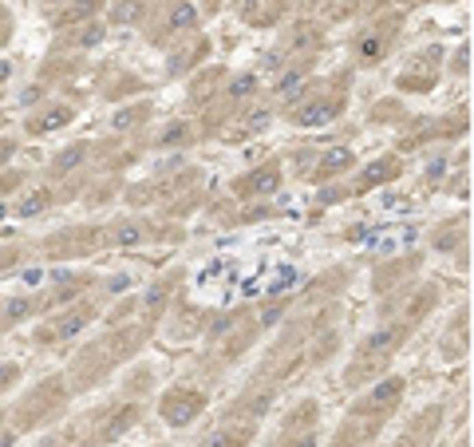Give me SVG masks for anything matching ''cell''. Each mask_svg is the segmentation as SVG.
Instances as JSON below:
<instances>
[{
  "label": "cell",
  "instance_id": "obj_18",
  "mask_svg": "<svg viewBox=\"0 0 474 447\" xmlns=\"http://www.w3.org/2000/svg\"><path fill=\"white\" fill-rule=\"evenodd\" d=\"M28 309H32L28 301H12V305H8V317H16V320H20L24 313H28Z\"/></svg>",
  "mask_w": 474,
  "mask_h": 447
},
{
  "label": "cell",
  "instance_id": "obj_2",
  "mask_svg": "<svg viewBox=\"0 0 474 447\" xmlns=\"http://www.w3.org/2000/svg\"><path fill=\"white\" fill-rule=\"evenodd\" d=\"M162 415H166V424H174V428H186L190 419L198 415V400H178V404L166 400V404H162Z\"/></svg>",
  "mask_w": 474,
  "mask_h": 447
},
{
  "label": "cell",
  "instance_id": "obj_3",
  "mask_svg": "<svg viewBox=\"0 0 474 447\" xmlns=\"http://www.w3.org/2000/svg\"><path fill=\"white\" fill-rule=\"evenodd\" d=\"M399 396H403V380H399V376H387V380H383L376 392H372V400H368V404H372V408H387V404H395Z\"/></svg>",
  "mask_w": 474,
  "mask_h": 447
},
{
  "label": "cell",
  "instance_id": "obj_22",
  "mask_svg": "<svg viewBox=\"0 0 474 447\" xmlns=\"http://www.w3.org/2000/svg\"><path fill=\"white\" fill-rule=\"evenodd\" d=\"M229 325H234V320H229V317H218V320H214V333H225Z\"/></svg>",
  "mask_w": 474,
  "mask_h": 447
},
{
  "label": "cell",
  "instance_id": "obj_17",
  "mask_svg": "<svg viewBox=\"0 0 474 447\" xmlns=\"http://www.w3.org/2000/svg\"><path fill=\"white\" fill-rule=\"evenodd\" d=\"M142 305H146V309H158V305H162V285H150V289H146Z\"/></svg>",
  "mask_w": 474,
  "mask_h": 447
},
{
  "label": "cell",
  "instance_id": "obj_16",
  "mask_svg": "<svg viewBox=\"0 0 474 447\" xmlns=\"http://www.w3.org/2000/svg\"><path fill=\"white\" fill-rule=\"evenodd\" d=\"M269 123H273V115H269V111H257V115H253V119H249V131H253V135H257V131H265Z\"/></svg>",
  "mask_w": 474,
  "mask_h": 447
},
{
  "label": "cell",
  "instance_id": "obj_15",
  "mask_svg": "<svg viewBox=\"0 0 474 447\" xmlns=\"http://www.w3.org/2000/svg\"><path fill=\"white\" fill-rule=\"evenodd\" d=\"M253 87H257V80H253V76H237V80H234V87H229V91H234V96L241 99V96H249Z\"/></svg>",
  "mask_w": 474,
  "mask_h": 447
},
{
  "label": "cell",
  "instance_id": "obj_9",
  "mask_svg": "<svg viewBox=\"0 0 474 447\" xmlns=\"http://www.w3.org/2000/svg\"><path fill=\"white\" fill-rule=\"evenodd\" d=\"M111 241H119V246H135V241H142V226H139V222L119 226V230L111 234Z\"/></svg>",
  "mask_w": 474,
  "mask_h": 447
},
{
  "label": "cell",
  "instance_id": "obj_20",
  "mask_svg": "<svg viewBox=\"0 0 474 447\" xmlns=\"http://www.w3.org/2000/svg\"><path fill=\"white\" fill-rule=\"evenodd\" d=\"M44 96V91H40V87H28V91H24V96H20V103H24V107H32V103H36V99Z\"/></svg>",
  "mask_w": 474,
  "mask_h": 447
},
{
  "label": "cell",
  "instance_id": "obj_12",
  "mask_svg": "<svg viewBox=\"0 0 474 447\" xmlns=\"http://www.w3.org/2000/svg\"><path fill=\"white\" fill-rule=\"evenodd\" d=\"M79 159H83V151H79V146H67V151L60 155V162H56V171H71Z\"/></svg>",
  "mask_w": 474,
  "mask_h": 447
},
{
  "label": "cell",
  "instance_id": "obj_6",
  "mask_svg": "<svg viewBox=\"0 0 474 447\" xmlns=\"http://www.w3.org/2000/svg\"><path fill=\"white\" fill-rule=\"evenodd\" d=\"M142 17V0H123V4H115L111 8V20L115 24H131V20Z\"/></svg>",
  "mask_w": 474,
  "mask_h": 447
},
{
  "label": "cell",
  "instance_id": "obj_11",
  "mask_svg": "<svg viewBox=\"0 0 474 447\" xmlns=\"http://www.w3.org/2000/svg\"><path fill=\"white\" fill-rule=\"evenodd\" d=\"M387 345H395L392 329H383V333H376V336H368V340H363V349H368V352H383Z\"/></svg>",
  "mask_w": 474,
  "mask_h": 447
},
{
  "label": "cell",
  "instance_id": "obj_19",
  "mask_svg": "<svg viewBox=\"0 0 474 447\" xmlns=\"http://www.w3.org/2000/svg\"><path fill=\"white\" fill-rule=\"evenodd\" d=\"M83 320H87V317H71V320H63V329H60V333H63V336H71L76 329H83Z\"/></svg>",
  "mask_w": 474,
  "mask_h": 447
},
{
  "label": "cell",
  "instance_id": "obj_13",
  "mask_svg": "<svg viewBox=\"0 0 474 447\" xmlns=\"http://www.w3.org/2000/svg\"><path fill=\"white\" fill-rule=\"evenodd\" d=\"M300 83H304V76H300V72H293V76H289V80L277 87V96H281V99H293V91H297Z\"/></svg>",
  "mask_w": 474,
  "mask_h": 447
},
{
  "label": "cell",
  "instance_id": "obj_8",
  "mask_svg": "<svg viewBox=\"0 0 474 447\" xmlns=\"http://www.w3.org/2000/svg\"><path fill=\"white\" fill-rule=\"evenodd\" d=\"M194 20H198L194 4H186V0H182V4L170 12V28H194Z\"/></svg>",
  "mask_w": 474,
  "mask_h": 447
},
{
  "label": "cell",
  "instance_id": "obj_23",
  "mask_svg": "<svg viewBox=\"0 0 474 447\" xmlns=\"http://www.w3.org/2000/svg\"><path fill=\"white\" fill-rule=\"evenodd\" d=\"M8 76H12V67H8V64H0V83L8 80Z\"/></svg>",
  "mask_w": 474,
  "mask_h": 447
},
{
  "label": "cell",
  "instance_id": "obj_21",
  "mask_svg": "<svg viewBox=\"0 0 474 447\" xmlns=\"http://www.w3.org/2000/svg\"><path fill=\"white\" fill-rule=\"evenodd\" d=\"M131 119H135V115H131V111H123V115H115V127L123 131V127H126V123H131Z\"/></svg>",
  "mask_w": 474,
  "mask_h": 447
},
{
  "label": "cell",
  "instance_id": "obj_14",
  "mask_svg": "<svg viewBox=\"0 0 474 447\" xmlns=\"http://www.w3.org/2000/svg\"><path fill=\"white\" fill-rule=\"evenodd\" d=\"M249 186L257 194H265V190H273V186H277V175H253L249 178Z\"/></svg>",
  "mask_w": 474,
  "mask_h": 447
},
{
  "label": "cell",
  "instance_id": "obj_1",
  "mask_svg": "<svg viewBox=\"0 0 474 447\" xmlns=\"http://www.w3.org/2000/svg\"><path fill=\"white\" fill-rule=\"evenodd\" d=\"M336 111H340L336 103H304V107L293 111V123H297V127H324V123H332Z\"/></svg>",
  "mask_w": 474,
  "mask_h": 447
},
{
  "label": "cell",
  "instance_id": "obj_10",
  "mask_svg": "<svg viewBox=\"0 0 474 447\" xmlns=\"http://www.w3.org/2000/svg\"><path fill=\"white\" fill-rule=\"evenodd\" d=\"M348 162H352V151H344V146H336V151L324 155V166H328V171H344Z\"/></svg>",
  "mask_w": 474,
  "mask_h": 447
},
{
  "label": "cell",
  "instance_id": "obj_4",
  "mask_svg": "<svg viewBox=\"0 0 474 447\" xmlns=\"http://www.w3.org/2000/svg\"><path fill=\"white\" fill-rule=\"evenodd\" d=\"M392 175H399V162L395 159H379V162H372L368 171H363V186H376V182H383V178H392Z\"/></svg>",
  "mask_w": 474,
  "mask_h": 447
},
{
  "label": "cell",
  "instance_id": "obj_7",
  "mask_svg": "<svg viewBox=\"0 0 474 447\" xmlns=\"http://www.w3.org/2000/svg\"><path fill=\"white\" fill-rule=\"evenodd\" d=\"M67 119H71V111H67V107H56V111L52 115H44V119H40V123H36V135H44V131H56V127H63V123H67Z\"/></svg>",
  "mask_w": 474,
  "mask_h": 447
},
{
  "label": "cell",
  "instance_id": "obj_5",
  "mask_svg": "<svg viewBox=\"0 0 474 447\" xmlns=\"http://www.w3.org/2000/svg\"><path fill=\"white\" fill-rule=\"evenodd\" d=\"M40 210H47V190H32L28 198L16 202V218H32V214H40Z\"/></svg>",
  "mask_w": 474,
  "mask_h": 447
},
{
  "label": "cell",
  "instance_id": "obj_24",
  "mask_svg": "<svg viewBox=\"0 0 474 447\" xmlns=\"http://www.w3.org/2000/svg\"><path fill=\"white\" fill-rule=\"evenodd\" d=\"M0 270H4V257H0Z\"/></svg>",
  "mask_w": 474,
  "mask_h": 447
}]
</instances>
